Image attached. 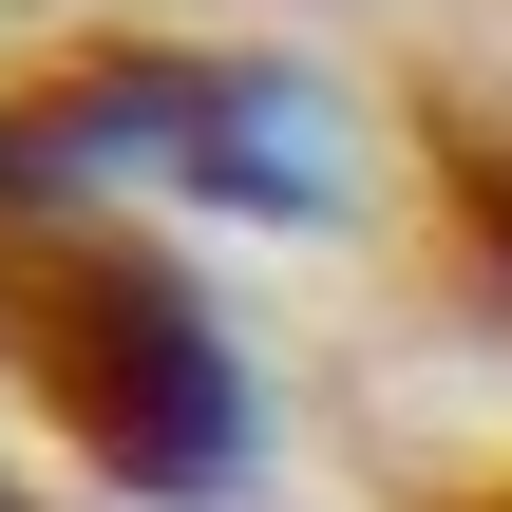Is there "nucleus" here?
I'll list each match as a JSON object with an SVG mask.
<instances>
[{
    "label": "nucleus",
    "mask_w": 512,
    "mask_h": 512,
    "mask_svg": "<svg viewBox=\"0 0 512 512\" xmlns=\"http://www.w3.org/2000/svg\"><path fill=\"white\" fill-rule=\"evenodd\" d=\"M437 209H456V266L512 304V133H437Z\"/></svg>",
    "instance_id": "obj_2"
},
{
    "label": "nucleus",
    "mask_w": 512,
    "mask_h": 512,
    "mask_svg": "<svg viewBox=\"0 0 512 512\" xmlns=\"http://www.w3.org/2000/svg\"><path fill=\"white\" fill-rule=\"evenodd\" d=\"M475 512H512V475H494V494H475Z\"/></svg>",
    "instance_id": "obj_4"
},
{
    "label": "nucleus",
    "mask_w": 512,
    "mask_h": 512,
    "mask_svg": "<svg viewBox=\"0 0 512 512\" xmlns=\"http://www.w3.org/2000/svg\"><path fill=\"white\" fill-rule=\"evenodd\" d=\"M0 512H38V494H19V475H0Z\"/></svg>",
    "instance_id": "obj_3"
},
{
    "label": "nucleus",
    "mask_w": 512,
    "mask_h": 512,
    "mask_svg": "<svg viewBox=\"0 0 512 512\" xmlns=\"http://www.w3.org/2000/svg\"><path fill=\"white\" fill-rule=\"evenodd\" d=\"M0 380L133 512H209L247 475V361L133 209H0Z\"/></svg>",
    "instance_id": "obj_1"
}]
</instances>
